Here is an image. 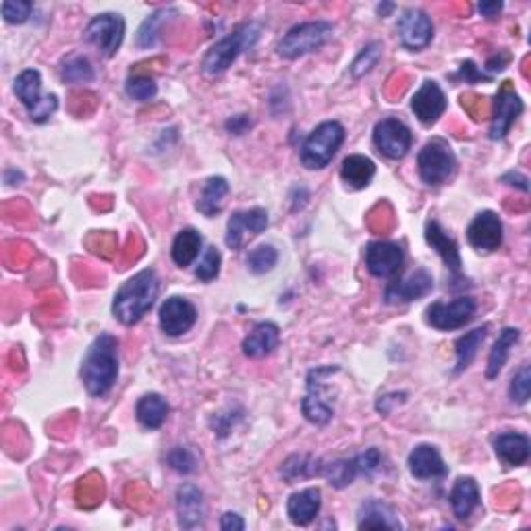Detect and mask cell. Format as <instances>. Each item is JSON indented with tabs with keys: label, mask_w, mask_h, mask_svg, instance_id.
<instances>
[{
	"label": "cell",
	"mask_w": 531,
	"mask_h": 531,
	"mask_svg": "<svg viewBox=\"0 0 531 531\" xmlns=\"http://www.w3.org/2000/svg\"><path fill=\"white\" fill-rule=\"evenodd\" d=\"M82 382L91 396L110 393L118 378V341L112 335L96 336L82 363Z\"/></svg>",
	"instance_id": "1"
},
{
	"label": "cell",
	"mask_w": 531,
	"mask_h": 531,
	"mask_svg": "<svg viewBox=\"0 0 531 531\" xmlns=\"http://www.w3.org/2000/svg\"><path fill=\"white\" fill-rule=\"evenodd\" d=\"M158 291H161V281H158L156 270L145 268L137 272L117 291L115 301H112V314L125 326H133L152 309Z\"/></svg>",
	"instance_id": "2"
},
{
	"label": "cell",
	"mask_w": 531,
	"mask_h": 531,
	"mask_svg": "<svg viewBox=\"0 0 531 531\" xmlns=\"http://www.w3.org/2000/svg\"><path fill=\"white\" fill-rule=\"evenodd\" d=\"M262 25L256 22L243 23L241 28H237L227 38H222L221 42H216L212 48L205 52L202 61V71L205 75H221L229 69V66L243 55L245 50L254 48L257 39H260Z\"/></svg>",
	"instance_id": "3"
},
{
	"label": "cell",
	"mask_w": 531,
	"mask_h": 531,
	"mask_svg": "<svg viewBox=\"0 0 531 531\" xmlns=\"http://www.w3.org/2000/svg\"><path fill=\"white\" fill-rule=\"evenodd\" d=\"M344 142V127L338 121H324L305 137L301 145V162L305 169H326Z\"/></svg>",
	"instance_id": "4"
},
{
	"label": "cell",
	"mask_w": 531,
	"mask_h": 531,
	"mask_svg": "<svg viewBox=\"0 0 531 531\" xmlns=\"http://www.w3.org/2000/svg\"><path fill=\"white\" fill-rule=\"evenodd\" d=\"M335 25L330 22H305L291 28L284 33L281 42L276 46L278 57L295 61L299 57L311 55V52L320 50L324 44L330 42Z\"/></svg>",
	"instance_id": "5"
},
{
	"label": "cell",
	"mask_w": 531,
	"mask_h": 531,
	"mask_svg": "<svg viewBox=\"0 0 531 531\" xmlns=\"http://www.w3.org/2000/svg\"><path fill=\"white\" fill-rule=\"evenodd\" d=\"M417 170L422 181L430 187L447 183L457 170V158L447 139L434 137L417 154Z\"/></svg>",
	"instance_id": "6"
},
{
	"label": "cell",
	"mask_w": 531,
	"mask_h": 531,
	"mask_svg": "<svg viewBox=\"0 0 531 531\" xmlns=\"http://www.w3.org/2000/svg\"><path fill=\"white\" fill-rule=\"evenodd\" d=\"M382 463V455L378 448H368L365 453L355 455L353 459H338V461H330L324 463L322 461V469L320 475L326 477L330 486L335 488H347L355 482L357 475H371L374 471L380 467Z\"/></svg>",
	"instance_id": "7"
},
{
	"label": "cell",
	"mask_w": 531,
	"mask_h": 531,
	"mask_svg": "<svg viewBox=\"0 0 531 531\" xmlns=\"http://www.w3.org/2000/svg\"><path fill=\"white\" fill-rule=\"evenodd\" d=\"M338 371V368L335 365H328V368H316L309 371L308 376V395H305L303 403H301V409H303V415L305 420L316 423V426H324V423H328L332 420V405H330V398H328V380L326 378Z\"/></svg>",
	"instance_id": "8"
},
{
	"label": "cell",
	"mask_w": 531,
	"mask_h": 531,
	"mask_svg": "<svg viewBox=\"0 0 531 531\" xmlns=\"http://www.w3.org/2000/svg\"><path fill=\"white\" fill-rule=\"evenodd\" d=\"M83 38L85 42L94 44L102 57H115L125 39V19L118 13H102L88 23Z\"/></svg>",
	"instance_id": "9"
},
{
	"label": "cell",
	"mask_w": 531,
	"mask_h": 531,
	"mask_svg": "<svg viewBox=\"0 0 531 531\" xmlns=\"http://www.w3.org/2000/svg\"><path fill=\"white\" fill-rule=\"evenodd\" d=\"M477 303L474 297H457L453 301L431 303L426 311V320L431 328L448 332L459 330L475 318Z\"/></svg>",
	"instance_id": "10"
},
{
	"label": "cell",
	"mask_w": 531,
	"mask_h": 531,
	"mask_svg": "<svg viewBox=\"0 0 531 531\" xmlns=\"http://www.w3.org/2000/svg\"><path fill=\"white\" fill-rule=\"evenodd\" d=\"M413 144V135L407 125L398 118H382L380 123L374 127V145L382 156L390 158V161H401L407 156Z\"/></svg>",
	"instance_id": "11"
},
{
	"label": "cell",
	"mask_w": 531,
	"mask_h": 531,
	"mask_svg": "<svg viewBox=\"0 0 531 531\" xmlns=\"http://www.w3.org/2000/svg\"><path fill=\"white\" fill-rule=\"evenodd\" d=\"M398 39L407 50H423L428 48L431 38H434V25L426 11L407 9L398 17Z\"/></svg>",
	"instance_id": "12"
},
{
	"label": "cell",
	"mask_w": 531,
	"mask_h": 531,
	"mask_svg": "<svg viewBox=\"0 0 531 531\" xmlns=\"http://www.w3.org/2000/svg\"><path fill=\"white\" fill-rule=\"evenodd\" d=\"M405 254L401 245L390 241H371L365 248V266L376 278H396L401 274Z\"/></svg>",
	"instance_id": "13"
},
{
	"label": "cell",
	"mask_w": 531,
	"mask_h": 531,
	"mask_svg": "<svg viewBox=\"0 0 531 531\" xmlns=\"http://www.w3.org/2000/svg\"><path fill=\"white\" fill-rule=\"evenodd\" d=\"M161 328L166 336H181L197 322L196 305L185 297H169L161 308Z\"/></svg>",
	"instance_id": "14"
},
{
	"label": "cell",
	"mask_w": 531,
	"mask_h": 531,
	"mask_svg": "<svg viewBox=\"0 0 531 531\" xmlns=\"http://www.w3.org/2000/svg\"><path fill=\"white\" fill-rule=\"evenodd\" d=\"M467 241L475 251L492 254L502 245V221L492 210L480 212L467 229Z\"/></svg>",
	"instance_id": "15"
},
{
	"label": "cell",
	"mask_w": 531,
	"mask_h": 531,
	"mask_svg": "<svg viewBox=\"0 0 531 531\" xmlns=\"http://www.w3.org/2000/svg\"><path fill=\"white\" fill-rule=\"evenodd\" d=\"M434 289V278L428 270H415L411 272L407 278H395L393 283H388L387 291H384V299L387 303H409L415 299H422L431 293Z\"/></svg>",
	"instance_id": "16"
},
{
	"label": "cell",
	"mask_w": 531,
	"mask_h": 531,
	"mask_svg": "<svg viewBox=\"0 0 531 531\" xmlns=\"http://www.w3.org/2000/svg\"><path fill=\"white\" fill-rule=\"evenodd\" d=\"M523 112V102L521 98L515 94V90L510 88V82H507L498 91L496 96V104H494V117L492 123H490V139H504L507 137L509 129L513 127V123L517 121Z\"/></svg>",
	"instance_id": "17"
},
{
	"label": "cell",
	"mask_w": 531,
	"mask_h": 531,
	"mask_svg": "<svg viewBox=\"0 0 531 531\" xmlns=\"http://www.w3.org/2000/svg\"><path fill=\"white\" fill-rule=\"evenodd\" d=\"M447 96H444V91L440 90V85L436 82H428L422 83V88L415 91L413 98H411V110L415 112V117L420 118L422 125H434L438 118L444 115V110H447Z\"/></svg>",
	"instance_id": "18"
},
{
	"label": "cell",
	"mask_w": 531,
	"mask_h": 531,
	"mask_svg": "<svg viewBox=\"0 0 531 531\" xmlns=\"http://www.w3.org/2000/svg\"><path fill=\"white\" fill-rule=\"evenodd\" d=\"M268 229V212L262 208L239 210L229 218L227 224V245L231 249H239L243 245V237L260 235Z\"/></svg>",
	"instance_id": "19"
},
{
	"label": "cell",
	"mask_w": 531,
	"mask_h": 531,
	"mask_svg": "<svg viewBox=\"0 0 531 531\" xmlns=\"http://www.w3.org/2000/svg\"><path fill=\"white\" fill-rule=\"evenodd\" d=\"M205 504L202 490L194 483H183L177 490V519L178 527L183 529H197L204 526Z\"/></svg>",
	"instance_id": "20"
},
{
	"label": "cell",
	"mask_w": 531,
	"mask_h": 531,
	"mask_svg": "<svg viewBox=\"0 0 531 531\" xmlns=\"http://www.w3.org/2000/svg\"><path fill=\"white\" fill-rule=\"evenodd\" d=\"M407 465L411 475L417 477V480H434V477H444L448 474L442 455L431 444H420V447L411 450Z\"/></svg>",
	"instance_id": "21"
},
{
	"label": "cell",
	"mask_w": 531,
	"mask_h": 531,
	"mask_svg": "<svg viewBox=\"0 0 531 531\" xmlns=\"http://www.w3.org/2000/svg\"><path fill=\"white\" fill-rule=\"evenodd\" d=\"M320 507H322L320 488H305V490H299L295 494H291L287 502V515L291 523L303 527V526H309V523L316 519L318 513H320Z\"/></svg>",
	"instance_id": "22"
},
{
	"label": "cell",
	"mask_w": 531,
	"mask_h": 531,
	"mask_svg": "<svg viewBox=\"0 0 531 531\" xmlns=\"http://www.w3.org/2000/svg\"><path fill=\"white\" fill-rule=\"evenodd\" d=\"M494 453L502 463L510 465V467H519V465L527 463L531 455V444L526 434L519 431H504L494 438Z\"/></svg>",
	"instance_id": "23"
},
{
	"label": "cell",
	"mask_w": 531,
	"mask_h": 531,
	"mask_svg": "<svg viewBox=\"0 0 531 531\" xmlns=\"http://www.w3.org/2000/svg\"><path fill=\"white\" fill-rule=\"evenodd\" d=\"M357 527L360 529H401L403 523L390 504L382 501H368L360 507L357 515Z\"/></svg>",
	"instance_id": "24"
},
{
	"label": "cell",
	"mask_w": 531,
	"mask_h": 531,
	"mask_svg": "<svg viewBox=\"0 0 531 531\" xmlns=\"http://www.w3.org/2000/svg\"><path fill=\"white\" fill-rule=\"evenodd\" d=\"M278 343H281V330L276 324L260 322L245 336L243 353L251 360H260V357L270 355L278 347Z\"/></svg>",
	"instance_id": "25"
},
{
	"label": "cell",
	"mask_w": 531,
	"mask_h": 531,
	"mask_svg": "<svg viewBox=\"0 0 531 531\" xmlns=\"http://www.w3.org/2000/svg\"><path fill=\"white\" fill-rule=\"evenodd\" d=\"M426 241H428L430 248L442 257V262L447 264V268L453 270L455 274H459L461 272L459 248H457L455 239L440 227V222L430 221L426 224Z\"/></svg>",
	"instance_id": "26"
},
{
	"label": "cell",
	"mask_w": 531,
	"mask_h": 531,
	"mask_svg": "<svg viewBox=\"0 0 531 531\" xmlns=\"http://www.w3.org/2000/svg\"><path fill=\"white\" fill-rule=\"evenodd\" d=\"M448 501L457 519H467V517L480 507V486H477L474 477H459V480L455 482L453 490H450Z\"/></svg>",
	"instance_id": "27"
},
{
	"label": "cell",
	"mask_w": 531,
	"mask_h": 531,
	"mask_svg": "<svg viewBox=\"0 0 531 531\" xmlns=\"http://www.w3.org/2000/svg\"><path fill=\"white\" fill-rule=\"evenodd\" d=\"M374 175H376V164L368 156L353 154L343 161L341 178L343 183L351 189H365L371 183Z\"/></svg>",
	"instance_id": "28"
},
{
	"label": "cell",
	"mask_w": 531,
	"mask_h": 531,
	"mask_svg": "<svg viewBox=\"0 0 531 531\" xmlns=\"http://www.w3.org/2000/svg\"><path fill=\"white\" fill-rule=\"evenodd\" d=\"M13 90H15L19 102L30 110V115L33 110H38L39 104L46 100V96H42V75L36 69H25L19 73Z\"/></svg>",
	"instance_id": "29"
},
{
	"label": "cell",
	"mask_w": 531,
	"mask_h": 531,
	"mask_svg": "<svg viewBox=\"0 0 531 531\" xmlns=\"http://www.w3.org/2000/svg\"><path fill=\"white\" fill-rule=\"evenodd\" d=\"M229 189L231 187H229L227 178H224V177H210L204 185L202 196H199L196 208L208 218L221 214L222 208H224V197H227Z\"/></svg>",
	"instance_id": "30"
},
{
	"label": "cell",
	"mask_w": 531,
	"mask_h": 531,
	"mask_svg": "<svg viewBox=\"0 0 531 531\" xmlns=\"http://www.w3.org/2000/svg\"><path fill=\"white\" fill-rule=\"evenodd\" d=\"M169 411H170V407H169V403H166L164 396L150 393V395H144L137 401L135 415L144 428L158 430L166 422V417H169Z\"/></svg>",
	"instance_id": "31"
},
{
	"label": "cell",
	"mask_w": 531,
	"mask_h": 531,
	"mask_svg": "<svg viewBox=\"0 0 531 531\" xmlns=\"http://www.w3.org/2000/svg\"><path fill=\"white\" fill-rule=\"evenodd\" d=\"M204 239L196 229H183L172 241V262H175L178 268H187L196 262V257L199 256V249H202Z\"/></svg>",
	"instance_id": "32"
},
{
	"label": "cell",
	"mask_w": 531,
	"mask_h": 531,
	"mask_svg": "<svg viewBox=\"0 0 531 531\" xmlns=\"http://www.w3.org/2000/svg\"><path fill=\"white\" fill-rule=\"evenodd\" d=\"M521 332L519 328H504L501 335H498L496 343L492 351H490V357H488V368H486V376L490 380H494V378L501 374L504 363H507L509 355H510V349L515 347L517 341H519Z\"/></svg>",
	"instance_id": "33"
},
{
	"label": "cell",
	"mask_w": 531,
	"mask_h": 531,
	"mask_svg": "<svg viewBox=\"0 0 531 531\" xmlns=\"http://www.w3.org/2000/svg\"><path fill=\"white\" fill-rule=\"evenodd\" d=\"M488 335V326L475 328L463 335L459 341L455 343V353H457V365H455V374H461L463 370L469 368V363L475 360L477 349L482 347L483 338Z\"/></svg>",
	"instance_id": "34"
},
{
	"label": "cell",
	"mask_w": 531,
	"mask_h": 531,
	"mask_svg": "<svg viewBox=\"0 0 531 531\" xmlns=\"http://www.w3.org/2000/svg\"><path fill=\"white\" fill-rule=\"evenodd\" d=\"M320 469H322L320 459H314L311 455H293L283 463L281 474L284 480H287V483H293L295 480H301V477L320 475Z\"/></svg>",
	"instance_id": "35"
},
{
	"label": "cell",
	"mask_w": 531,
	"mask_h": 531,
	"mask_svg": "<svg viewBox=\"0 0 531 531\" xmlns=\"http://www.w3.org/2000/svg\"><path fill=\"white\" fill-rule=\"evenodd\" d=\"M94 66H91L88 58L82 55H73L69 58H65L61 65V79L65 83H90L94 82Z\"/></svg>",
	"instance_id": "36"
},
{
	"label": "cell",
	"mask_w": 531,
	"mask_h": 531,
	"mask_svg": "<svg viewBox=\"0 0 531 531\" xmlns=\"http://www.w3.org/2000/svg\"><path fill=\"white\" fill-rule=\"evenodd\" d=\"M169 15H177L175 9H161L156 11L154 15H150L142 23V28L137 31V46L139 48H152L158 42V36H161V25L169 19Z\"/></svg>",
	"instance_id": "37"
},
{
	"label": "cell",
	"mask_w": 531,
	"mask_h": 531,
	"mask_svg": "<svg viewBox=\"0 0 531 531\" xmlns=\"http://www.w3.org/2000/svg\"><path fill=\"white\" fill-rule=\"evenodd\" d=\"M382 57V44L380 42H370L365 48L355 57L353 65H351V75L355 79H361L363 75L374 69Z\"/></svg>",
	"instance_id": "38"
},
{
	"label": "cell",
	"mask_w": 531,
	"mask_h": 531,
	"mask_svg": "<svg viewBox=\"0 0 531 531\" xmlns=\"http://www.w3.org/2000/svg\"><path fill=\"white\" fill-rule=\"evenodd\" d=\"M276 262H278V251L272 248V245H260V248L251 249L248 256V268L257 276L270 272L276 266Z\"/></svg>",
	"instance_id": "39"
},
{
	"label": "cell",
	"mask_w": 531,
	"mask_h": 531,
	"mask_svg": "<svg viewBox=\"0 0 531 531\" xmlns=\"http://www.w3.org/2000/svg\"><path fill=\"white\" fill-rule=\"evenodd\" d=\"M166 463H169L172 469L178 471V474H183V475L194 474V471L197 469V457L189 447L170 448V453L166 455Z\"/></svg>",
	"instance_id": "40"
},
{
	"label": "cell",
	"mask_w": 531,
	"mask_h": 531,
	"mask_svg": "<svg viewBox=\"0 0 531 531\" xmlns=\"http://www.w3.org/2000/svg\"><path fill=\"white\" fill-rule=\"evenodd\" d=\"M218 274H221V251L216 248H208L196 266V276L202 283H212Z\"/></svg>",
	"instance_id": "41"
},
{
	"label": "cell",
	"mask_w": 531,
	"mask_h": 531,
	"mask_svg": "<svg viewBox=\"0 0 531 531\" xmlns=\"http://www.w3.org/2000/svg\"><path fill=\"white\" fill-rule=\"evenodd\" d=\"M531 395V371L529 365H521L519 371L513 376V382H510L509 396L510 401L517 405H526Z\"/></svg>",
	"instance_id": "42"
},
{
	"label": "cell",
	"mask_w": 531,
	"mask_h": 531,
	"mask_svg": "<svg viewBox=\"0 0 531 531\" xmlns=\"http://www.w3.org/2000/svg\"><path fill=\"white\" fill-rule=\"evenodd\" d=\"M127 94L137 102H150L158 94V85L152 77L135 75L127 82Z\"/></svg>",
	"instance_id": "43"
},
{
	"label": "cell",
	"mask_w": 531,
	"mask_h": 531,
	"mask_svg": "<svg viewBox=\"0 0 531 531\" xmlns=\"http://www.w3.org/2000/svg\"><path fill=\"white\" fill-rule=\"evenodd\" d=\"M0 11H3V17L6 23L19 25L28 22L33 11V4L30 0H4L3 6H0Z\"/></svg>",
	"instance_id": "44"
},
{
	"label": "cell",
	"mask_w": 531,
	"mask_h": 531,
	"mask_svg": "<svg viewBox=\"0 0 531 531\" xmlns=\"http://www.w3.org/2000/svg\"><path fill=\"white\" fill-rule=\"evenodd\" d=\"M57 109H58L57 96L55 94H46V100L42 104H39V109L33 110L30 117H31L33 123H46L52 115H55Z\"/></svg>",
	"instance_id": "45"
},
{
	"label": "cell",
	"mask_w": 531,
	"mask_h": 531,
	"mask_svg": "<svg viewBox=\"0 0 531 531\" xmlns=\"http://www.w3.org/2000/svg\"><path fill=\"white\" fill-rule=\"evenodd\" d=\"M459 77H463L465 82H471V83H475V82H490V79H492L490 75H483V73L480 69H477L474 61H465L461 65Z\"/></svg>",
	"instance_id": "46"
},
{
	"label": "cell",
	"mask_w": 531,
	"mask_h": 531,
	"mask_svg": "<svg viewBox=\"0 0 531 531\" xmlns=\"http://www.w3.org/2000/svg\"><path fill=\"white\" fill-rule=\"evenodd\" d=\"M251 127V118L248 115H237V117H231L227 121V131L231 135H243V133H248Z\"/></svg>",
	"instance_id": "47"
},
{
	"label": "cell",
	"mask_w": 531,
	"mask_h": 531,
	"mask_svg": "<svg viewBox=\"0 0 531 531\" xmlns=\"http://www.w3.org/2000/svg\"><path fill=\"white\" fill-rule=\"evenodd\" d=\"M405 393H393V395H387V396H380V401L376 403V409L380 411L382 415H388L390 411H393V405H401L405 401Z\"/></svg>",
	"instance_id": "48"
},
{
	"label": "cell",
	"mask_w": 531,
	"mask_h": 531,
	"mask_svg": "<svg viewBox=\"0 0 531 531\" xmlns=\"http://www.w3.org/2000/svg\"><path fill=\"white\" fill-rule=\"evenodd\" d=\"M221 529L222 531H243L245 529L243 517L237 515V513H224L221 517Z\"/></svg>",
	"instance_id": "49"
},
{
	"label": "cell",
	"mask_w": 531,
	"mask_h": 531,
	"mask_svg": "<svg viewBox=\"0 0 531 531\" xmlns=\"http://www.w3.org/2000/svg\"><path fill=\"white\" fill-rule=\"evenodd\" d=\"M502 181L507 183V185H510V187H519L521 191H529V181H527V177L526 175H521V172H517V170H510V172H507V175L502 177Z\"/></svg>",
	"instance_id": "50"
},
{
	"label": "cell",
	"mask_w": 531,
	"mask_h": 531,
	"mask_svg": "<svg viewBox=\"0 0 531 531\" xmlns=\"http://www.w3.org/2000/svg\"><path fill=\"white\" fill-rule=\"evenodd\" d=\"M509 61H510V55H509V52H498V55H494L492 58H490L488 65H486V69H488V71H492V73L502 71L504 66H507Z\"/></svg>",
	"instance_id": "51"
},
{
	"label": "cell",
	"mask_w": 531,
	"mask_h": 531,
	"mask_svg": "<svg viewBox=\"0 0 531 531\" xmlns=\"http://www.w3.org/2000/svg\"><path fill=\"white\" fill-rule=\"evenodd\" d=\"M502 3L501 0H494V3H480V6H477V9H480V13L483 17H488V19H494V17H498V13L502 11Z\"/></svg>",
	"instance_id": "52"
},
{
	"label": "cell",
	"mask_w": 531,
	"mask_h": 531,
	"mask_svg": "<svg viewBox=\"0 0 531 531\" xmlns=\"http://www.w3.org/2000/svg\"><path fill=\"white\" fill-rule=\"evenodd\" d=\"M23 172H19V170H15V169H9L4 172V183H9V185H19V183H23Z\"/></svg>",
	"instance_id": "53"
}]
</instances>
